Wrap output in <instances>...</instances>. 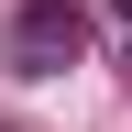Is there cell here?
<instances>
[{
    "mask_svg": "<svg viewBox=\"0 0 132 132\" xmlns=\"http://www.w3.org/2000/svg\"><path fill=\"white\" fill-rule=\"evenodd\" d=\"M77 55H88V11H77V0H22V11L0 22V66H11V77H66Z\"/></svg>",
    "mask_w": 132,
    "mask_h": 132,
    "instance_id": "6da1fadb",
    "label": "cell"
},
{
    "mask_svg": "<svg viewBox=\"0 0 132 132\" xmlns=\"http://www.w3.org/2000/svg\"><path fill=\"white\" fill-rule=\"evenodd\" d=\"M110 11H121V22H132V0H110Z\"/></svg>",
    "mask_w": 132,
    "mask_h": 132,
    "instance_id": "7a4b0ae2",
    "label": "cell"
}]
</instances>
